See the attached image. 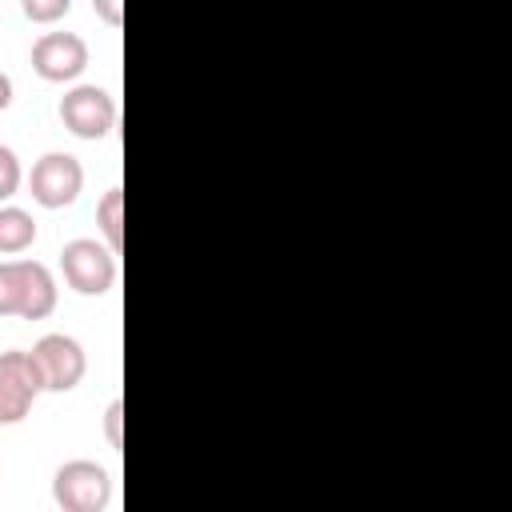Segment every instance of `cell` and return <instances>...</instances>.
Masks as SVG:
<instances>
[{
  "label": "cell",
  "mask_w": 512,
  "mask_h": 512,
  "mask_svg": "<svg viewBox=\"0 0 512 512\" xmlns=\"http://www.w3.org/2000/svg\"><path fill=\"white\" fill-rule=\"evenodd\" d=\"M56 312V280L40 260H0V316L44 320Z\"/></svg>",
  "instance_id": "6da1fadb"
},
{
  "label": "cell",
  "mask_w": 512,
  "mask_h": 512,
  "mask_svg": "<svg viewBox=\"0 0 512 512\" xmlns=\"http://www.w3.org/2000/svg\"><path fill=\"white\" fill-rule=\"evenodd\" d=\"M60 272H64L72 292L104 296L116 288V252L96 244L92 236H76L60 248Z\"/></svg>",
  "instance_id": "7a4b0ae2"
},
{
  "label": "cell",
  "mask_w": 512,
  "mask_h": 512,
  "mask_svg": "<svg viewBox=\"0 0 512 512\" xmlns=\"http://www.w3.org/2000/svg\"><path fill=\"white\" fill-rule=\"evenodd\" d=\"M52 500L64 512H104L112 500V476L96 460H68L52 476Z\"/></svg>",
  "instance_id": "3957f363"
},
{
  "label": "cell",
  "mask_w": 512,
  "mask_h": 512,
  "mask_svg": "<svg viewBox=\"0 0 512 512\" xmlns=\"http://www.w3.org/2000/svg\"><path fill=\"white\" fill-rule=\"evenodd\" d=\"M28 188H32V200L40 208H52V212L56 208H68L84 192V164L72 152H44L32 164Z\"/></svg>",
  "instance_id": "277c9868"
},
{
  "label": "cell",
  "mask_w": 512,
  "mask_h": 512,
  "mask_svg": "<svg viewBox=\"0 0 512 512\" xmlns=\"http://www.w3.org/2000/svg\"><path fill=\"white\" fill-rule=\"evenodd\" d=\"M32 360H36V372H40V384L44 392H72L84 372H88V356L80 348L76 336H64V332H48L32 344Z\"/></svg>",
  "instance_id": "5b68a950"
},
{
  "label": "cell",
  "mask_w": 512,
  "mask_h": 512,
  "mask_svg": "<svg viewBox=\"0 0 512 512\" xmlns=\"http://www.w3.org/2000/svg\"><path fill=\"white\" fill-rule=\"evenodd\" d=\"M40 392H44V384H40L32 352H24V348L0 352V424H20L32 412Z\"/></svg>",
  "instance_id": "8992f818"
},
{
  "label": "cell",
  "mask_w": 512,
  "mask_h": 512,
  "mask_svg": "<svg viewBox=\"0 0 512 512\" xmlns=\"http://www.w3.org/2000/svg\"><path fill=\"white\" fill-rule=\"evenodd\" d=\"M60 120L80 140H104L116 128V100L96 84H76L60 96Z\"/></svg>",
  "instance_id": "52a82bcc"
},
{
  "label": "cell",
  "mask_w": 512,
  "mask_h": 512,
  "mask_svg": "<svg viewBox=\"0 0 512 512\" xmlns=\"http://www.w3.org/2000/svg\"><path fill=\"white\" fill-rule=\"evenodd\" d=\"M88 68V44L76 32H44L32 44V72L48 84H68Z\"/></svg>",
  "instance_id": "ba28073f"
},
{
  "label": "cell",
  "mask_w": 512,
  "mask_h": 512,
  "mask_svg": "<svg viewBox=\"0 0 512 512\" xmlns=\"http://www.w3.org/2000/svg\"><path fill=\"white\" fill-rule=\"evenodd\" d=\"M36 244V220L32 212L16 208V204H4L0 208V252L4 256H16V252H28Z\"/></svg>",
  "instance_id": "9c48e42d"
},
{
  "label": "cell",
  "mask_w": 512,
  "mask_h": 512,
  "mask_svg": "<svg viewBox=\"0 0 512 512\" xmlns=\"http://www.w3.org/2000/svg\"><path fill=\"white\" fill-rule=\"evenodd\" d=\"M96 224H100L108 248L120 252V244H124V188H120V184H112V188L100 196V204H96Z\"/></svg>",
  "instance_id": "30bf717a"
},
{
  "label": "cell",
  "mask_w": 512,
  "mask_h": 512,
  "mask_svg": "<svg viewBox=\"0 0 512 512\" xmlns=\"http://www.w3.org/2000/svg\"><path fill=\"white\" fill-rule=\"evenodd\" d=\"M72 0H20V12L32 20V24H56L60 16H68Z\"/></svg>",
  "instance_id": "8fae6325"
},
{
  "label": "cell",
  "mask_w": 512,
  "mask_h": 512,
  "mask_svg": "<svg viewBox=\"0 0 512 512\" xmlns=\"http://www.w3.org/2000/svg\"><path fill=\"white\" fill-rule=\"evenodd\" d=\"M20 180H24L20 156H16L8 144H0V200H12L16 188H20Z\"/></svg>",
  "instance_id": "7c38bea8"
},
{
  "label": "cell",
  "mask_w": 512,
  "mask_h": 512,
  "mask_svg": "<svg viewBox=\"0 0 512 512\" xmlns=\"http://www.w3.org/2000/svg\"><path fill=\"white\" fill-rule=\"evenodd\" d=\"M104 436H108L112 448L124 444V400H112V404L104 408Z\"/></svg>",
  "instance_id": "4fadbf2b"
},
{
  "label": "cell",
  "mask_w": 512,
  "mask_h": 512,
  "mask_svg": "<svg viewBox=\"0 0 512 512\" xmlns=\"http://www.w3.org/2000/svg\"><path fill=\"white\" fill-rule=\"evenodd\" d=\"M92 12H96L108 28H120V24H124V0H92Z\"/></svg>",
  "instance_id": "5bb4252c"
},
{
  "label": "cell",
  "mask_w": 512,
  "mask_h": 512,
  "mask_svg": "<svg viewBox=\"0 0 512 512\" xmlns=\"http://www.w3.org/2000/svg\"><path fill=\"white\" fill-rule=\"evenodd\" d=\"M12 104V80H8V72H0V112Z\"/></svg>",
  "instance_id": "9a60e30c"
}]
</instances>
